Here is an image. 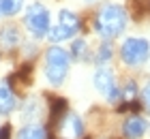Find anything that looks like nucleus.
Wrapping results in <instances>:
<instances>
[{
	"label": "nucleus",
	"instance_id": "nucleus-1",
	"mask_svg": "<svg viewBox=\"0 0 150 139\" xmlns=\"http://www.w3.org/2000/svg\"><path fill=\"white\" fill-rule=\"evenodd\" d=\"M127 28V13L118 4H105L94 15V32L103 39H116Z\"/></svg>",
	"mask_w": 150,
	"mask_h": 139
},
{
	"label": "nucleus",
	"instance_id": "nucleus-2",
	"mask_svg": "<svg viewBox=\"0 0 150 139\" xmlns=\"http://www.w3.org/2000/svg\"><path fill=\"white\" fill-rule=\"evenodd\" d=\"M71 66V54L62 47L52 45L45 52V77L52 86H62Z\"/></svg>",
	"mask_w": 150,
	"mask_h": 139
},
{
	"label": "nucleus",
	"instance_id": "nucleus-3",
	"mask_svg": "<svg viewBox=\"0 0 150 139\" xmlns=\"http://www.w3.org/2000/svg\"><path fill=\"white\" fill-rule=\"evenodd\" d=\"M24 24L28 28V32L37 39H43L50 34L52 26H50V11L47 6H43L41 2H32L28 9H26L24 15Z\"/></svg>",
	"mask_w": 150,
	"mask_h": 139
},
{
	"label": "nucleus",
	"instance_id": "nucleus-4",
	"mask_svg": "<svg viewBox=\"0 0 150 139\" xmlns=\"http://www.w3.org/2000/svg\"><path fill=\"white\" fill-rule=\"evenodd\" d=\"M120 58L127 66H139L150 58V43L142 37L127 39L120 47Z\"/></svg>",
	"mask_w": 150,
	"mask_h": 139
},
{
	"label": "nucleus",
	"instance_id": "nucleus-5",
	"mask_svg": "<svg viewBox=\"0 0 150 139\" xmlns=\"http://www.w3.org/2000/svg\"><path fill=\"white\" fill-rule=\"evenodd\" d=\"M81 28V19L75 15L73 11L69 9H62L58 13V24L50 30V41L52 43H60V41H67V39H71L77 34V30Z\"/></svg>",
	"mask_w": 150,
	"mask_h": 139
},
{
	"label": "nucleus",
	"instance_id": "nucleus-6",
	"mask_svg": "<svg viewBox=\"0 0 150 139\" xmlns=\"http://www.w3.org/2000/svg\"><path fill=\"white\" fill-rule=\"evenodd\" d=\"M94 88H97L101 94H105L110 103H116V101L122 99L120 88H116L114 73H112V68H107V66H99L97 68V73H94Z\"/></svg>",
	"mask_w": 150,
	"mask_h": 139
},
{
	"label": "nucleus",
	"instance_id": "nucleus-7",
	"mask_svg": "<svg viewBox=\"0 0 150 139\" xmlns=\"http://www.w3.org/2000/svg\"><path fill=\"white\" fill-rule=\"evenodd\" d=\"M58 128H60V135L64 139H81L84 133H86L84 120H81L77 114H67L62 120L58 122Z\"/></svg>",
	"mask_w": 150,
	"mask_h": 139
},
{
	"label": "nucleus",
	"instance_id": "nucleus-8",
	"mask_svg": "<svg viewBox=\"0 0 150 139\" xmlns=\"http://www.w3.org/2000/svg\"><path fill=\"white\" fill-rule=\"evenodd\" d=\"M17 107V96L11 83L0 81V116H9L13 109Z\"/></svg>",
	"mask_w": 150,
	"mask_h": 139
},
{
	"label": "nucleus",
	"instance_id": "nucleus-9",
	"mask_svg": "<svg viewBox=\"0 0 150 139\" xmlns=\"http://www.w3.org/2000/svg\"><path fill=\"white\" fill-rule=\"evenodd\" d=\"M146 128H148V124L142 116H129L125 124H122V135L129 139H139L146 133Z\"/></svg>",
	"mask_w": 150,
	"mask_h": 139
},
{
	"label": "nucleus",
	"instance_id": "nucleus-10",
	"mask_svg": "<svg viewBox=\"0 0 150 139\" xmlns=\"http://www.w3.org/2000/svg\"><path fill=\"white\" fill-rule=\"evenodd\" d=\"M19 43H22V34H19L17 26L6 24L0 28V47L2 49H15Z\"/></svg>",
	"mask_w": 150,
	"mask_h": 139
},
{
	"label": "nucleus",
	"instance_id": "nucleus-11",
	"mask_svg": "<svg viewBox=\"0 0 150 139\" xmlns=\"http://www.w3.org/2000/svg\"><path fill=\"white\" fill-rule=\"evenodd\" d=\"M17 139H47V131L41 126V124H26V126L19 131Z\"/></svg>",
	"mask_w": 150,
	"mask_h": 139
},
{
	"label": "nucleus",
	"instance_id": "nucleus-12",
	"mask_svg": "<svg viewBox=\"0 0 150 139\" xmlns=\"http://www.w3.org/2000/svg\"><path fill=\"white\" fill-rule=\"evenodd\" d=\"M22 6H24V0H0V17L2 15H6V17L17 15L22 11Z\"/></svg>",
	"mask_w": 150,
	"mask_h": 139
},
{
	"label": "nucleus",
	"instance_id": "nucleus-13",
	"mask_svg": "<svg viewBox=\"0 0 150 139\" xmlns=\"http://www.w3.org/2000/svg\"><path fill=\"white\" fill-rule=\"evenodd\" d=\"M64 111H67V101H64V99H54L52 105H50V118H52V122H54V124L60 122V120L67 116Z\"/></svg>",
	"mask_w": 150,
	"mask_h": 139
},
{
	"label": "nucleus",
	"instance_id": "nucleus-14",
	"mask_svg": "<svg viewBox=\"0 0 150 139\" xmlns=\"http://www.w3.org/2000/svg\"><path fill=\"white\" fill-rule=\"evenodd\" d=\"M71 56L75 60H86L88 58V43L86 41H75L71 45Z\"/></svg>",
	"mask_w": 150,
	"mask_h": 139
},
{
	"label": "nucleus",
	"instance_id": "nucleus-15",
	"mask_svg": "<svg viewBox=\"0 0 150 139\" xmlns=\"http://www.w3.org/2000/svg\"><path fill=\"white\" fill-rule=\"evenodd\" d=\"M112 54H114V49H112L110 43L99 45V49H97V62H99V64H105V62H110V60H112Z\"/></svg>",
	"mask_w": 150,
	"mask_h": 139
},
{
	"label": "nucleus",
	"instance_id": "nucleus-16",
	"mask_svg": "<svg viewBox=\"0 0 150 139\" xmlns=\"http://www.w3.org/2000/svg\"><path fill=\"white\" fill-rule=\"evenodd\" d=\"M39 114V105H37V101H28L24 105V118L26 120H35Z\"/></svg>",
	"mask_w": 150,
	"mask_h": 139
},
{
	"label": "nucleus",
	"instance_id": "nucleus-17",
	"mask_svg": "<svg viewBox=\"0 0 150 139\" xmlns=\"http://www.w3.org/2000/svg\"><path fill=\"white\" fill-rule=\"evenodd\" d=\"M120 92H122V99H125L127 103H131V101L135 99V92H137V86H135V81H129L127 86L120 90Z\"/></svg>",
	"mask_w": 150,
	"mask_h": 139
},
{
	"label": "nucleus",
	"instance_id": "nucleus-18",
	"mask_svg": "<svg viewBox=\"0 0 150 139\" xmlns=\"http://www.w3.org/2000/svg\"><path fill=\"white\" fill-rule=\"evenodd\" d=\"M142 101H144V105H146V109L150 111V79L146 81V86H144V90H142Z\"/></svg>",
	"mask_w": 150,
	"mask_h": 139
},
{
	"label": "nucleus",
	"instance_id": "nucleus-19",
	"mask_svg": "<svg viewBox=\"0 0 150 139\" xmlns=\"http://www.w3.org/2000/svg\"><path fill=\"white\" fill-rule=\"evenodd\" d=\"M0 139H11V126H9V124L0 128Z\"/></svg>",
	"mask_w": 150,
	"mask_h": 139
},
{
	"label": "nucleus",
	"instance_id": "nucleus-20",
	"mask_svg": "<svg viewBox=\"0 0 150 139\" xmlns=\"http://www.w3.org/2000/svg\"><path fill=\"white\" fill-rule=\"evenodd\" d=\"M86 2H97V0H86Z\"/></svg>",
	"mask_w": 150,
	"mask_h": 139
},
{
	"label": "nucleus",
	"instance_id": "nucleus-21",
	"mask_svg": "<svg viewBox=\"0 0 150 139\" xmlns=\"http://www.w3.org/2000/svg\"><path fill=\"white\" fill-rule=\"evenodd\" d=\"M148 11H150V0H148Z\"/></svg>",
	"mask_w": 150,
	"mask_h": 139
}]
</instances>
